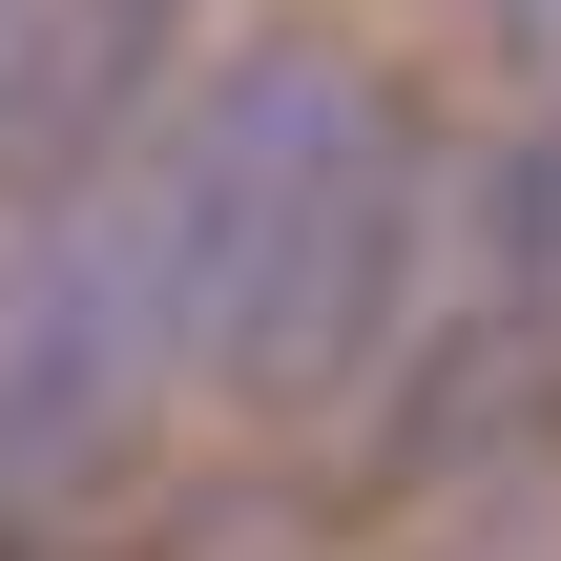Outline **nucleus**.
<instances>
[{"instance_id":"1","label":"nucleus","mask_w":561,"mask_h":561,"mask_svg":"<svg viewBox=\"0 0 561 561\" xmlns=\"http://www.w3.org/2000/svg\"><path fill=\"white\" fill-rule=\"evenodd\" d=\"M437 291H458V167L416 146L396 83H354L333 167H312L271 291H250V333H229V396L291 416V437H312V416H375V396L437 354Z\"/></svg>"},{"instance_id":"2","label":"nucleus","mask_w":561,"mask_h":561,"mask_svg":"<svg viewBox=\"0 0 561 561\" xmlns=\"http://www.w3.org/2000/svg\"><path fill=\"white\" fill-rule=\"evenodd\" d=\"M437 312L561 333V104H520V125L458 167V291H437Z\"/></svg>"},{"instance_id":"3","label":"nucleus","mask_w":561,"mask_h":561,"mask_svg":"<svg viewBox=\"0 0 561 561\" xmlns=\"http://www.w3.org/2000/svg\"><path fill=\"white\" fill-rule=\"evenodd\" d=\"M437 21H458V42L520 83V104H561V0H437Z\"/></svg>"},{"instance_id":"4","label":"nucleus","mask_w":561,"mask_h":561,"mask_svg":"<svg viewBox=\"0 0 561 561\" xmlns=\"http://www.w3.org/2000/svg\"><path fill=\"white\" fill-rule=\"evenodd\" d=\"M0 62H21V0H0Z\"/></svg>"}]
</instances>
